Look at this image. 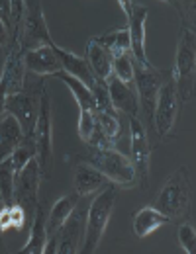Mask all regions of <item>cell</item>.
Here are the masks:
<instances>
[{
    "instance_id": "3957f363",
    "label": "cell",
    "mask_w": 196,
    "mask_h": 254,
    "mask_svg": "<svg viewBox=\"0 0 196 254\" xmlns=\"http://www.w3.org/2000/svg\"><path fill=\"white\" fill-rule=\"evenodd\" d=\"M93 201V195H81L75 209L71 211V215L65 219V223L57 229L55 235H51L45 243V251L43 253H81L83 241H85V231H87V213H89V205Z\"/></svg>"
},
{
    "instance_id": "7402d4cb",
    "label": "cell",
    "mask_w": 196,
    "mask_h": 254,
    "mask_svg": "<svg viewBox=\"0 0 196 254\" xmlns=\"http://www.w3.org/2000/svg\"><path fill=\"white\" fill-rule=\"evenodd\" d=\"M87 63L97 80H108V76L112 74V55L93 41H89L87 45Z\"/></svg>"
},
{
    "instance_id": "f1b7e54d",
    "label": "cell",
    "mask_w": 196,
    "mask_h": 254,
    "mask_svg": "<svg viewBox=\"0 0 196 254\" xmlns=\"http://www.w3.org/2000/svg\"><path fill=\"white\" fill-rule=\"evenodd\" d=\"M97 129V118H95V112H89V110H81V118H79V137L89 143L93 133Z\"/></svg>"
},
{
    "instance_id": "4dcf8cb0",
    "label": "cell",
    "mask_w": 196,
    "mask_h": 254,
    "mask_svg": "<svg viewBox=\"0 0 196 254\" xmlns=\"http://www.w3.org/2000/svg\"><path fill=\"white\" fill-rule=\"evenodd\" d=\"M10 20H12V2H0V22L6 28V32L10 33Z\"/></svg>"
},
{
    "instance_id": "8fae6325",
    "label": "cell",
    "mask_w": 196,
    "mask_h": 254,
    "mask_svg": "<svg viewBox=\"0 0 196 254\" xmlns=\"http://www.w3.org/2000/svg\"><path fill=\"white\" fill-rule=\"evenodd\" d=\"M120 6L124 8L128 16V32H130V53L133 61L139 66H153L147 59L145 51V22H147V8L141 4H135L130 0H120Z\"/></svg>"
},
{
    "instance_id": "30bf717a",
    "label": "cell",
    "mask_w": 196,
    "mask_h": 254,
    "mask_svg": "<svg viewBox=\"0 0 196 254\" xmlns=\"http://www.w3.org/2000/svg\"><path fill=\"white\" fill-rule=\"evenodd\" d=\"M51 35L45 24L41 2H24V24L20 35V53H28L41 45H47Z\"/></svg>"
},
{
    "instance_id": "9c48e42d",
    "label": "cell",
    "mask_w": 196,
    "mask_h": 254,
    "mask_svg": "<svg viewBox=\"0 0 196 254\" xmlns=\"http://www.w3.org/2000/svg\"><path fill=\"white\" fill-rule=\"evenodd\" d=\"M53 135H51V96L47 92V86L41 92L39 104V116L35 124V145H37V162L41 178H49L53 170Z\"/></svg>"
},
{
    "instance_id": "9a60e30c",
    "label": "cell",
    "mask_w": 196,
    "mask_h": 254,
    "mask_svg": "<svg viewBox=\"0 0 196 254\" xmlns=\"http://www.w3.org/2000/svg\"><path fill=\"white\" fill-rule=\"evenodd\" d=\"M22 59H24V68L28 74L47 76V74H55V72L63 70L59 57L55 55V51L49 45H41L37 49L24 53Z\"/></svg>"
},
{
    "instance_id": "6da1fadb",
    "label": "cell",
    "mask_w": 196,
    "mask_h": 254,
    "mask_svg": "<svg viewBox=\"0 0 196 254\" xmlns=\"http://www.w3.org/2000/svg\"><path fill=\"white\" fill-rule=\"evenodd\" d=\"M193 180L189 168L181 166L175 174L167 178L159 193L153 197L151 207H155L159 213L167 215L171 221H185L193 211Z\"/></svg>"
},
{
    "instance_id": "7a4b0ae2",
    "label": "cell",
    "mask_w": 196,
    "mask_h": 254,
    "mask_svg": "<svg viewBox=\"0 0 196 254\" xmlns=\"http://www.w3.org/2000/svg\"><path fill=\"white\" fill-rule=\"evenodd\" d=\"M45 80L30 78L26 74L24 84L18 92L8 96L6 100V114H12L22 127L24 137H35V124L39 116V104H41V92L45 88Z\"/></svg>"
},
{
    "instance_id": "1f68e13d",
    "label": "cell",
    "mask_w": 196,
    "mask_h": 254,
    "mask_svg": "<svg viewBox=\"0 0 196 254\" xmlns=\"http://www.w3.org/2000/svg\"><path fill=\"white\" fill-rule=\"evenodd\" d=\"M0 45H2V47H8V32H6V28L2 26V22H0Z\"/></svg>"
},
{
    "instance_id": "5bb4252c",
    "label": "cell",
    "mask_w": 196,
    "mask_h": 254,
    "mask_svg": "<svg viewBox=\"0 0 196 254\" xmlns=\"http://www.w3.org/2000/svg\"><path fill=\"white\" fill-rule=\"evenodd\" d=\"M106 84H108V94H110V102H112L114 110L128 118H139V102H137L133 84L122 82L114 74L108 76Z\"/></svg>"
},
{
    "instance_id": "836d02e7",
    "label": "cell",
    "mask_w": 196,
    "mask_h": 254,
    "mask_svg": "<svg viewBox=\"0 0 196 254\" xmlns=\"http://www.w3.org/2000/svg\"><path fill=\"white\" fill-rule=\"evenodd\" d=\"M0 205H2V201H0Z\"/></svg>"
},
{
    "instance_id": "5b68a950",
    "label": "cell",
    "mask_w": 196,
    "mask_h": 254,
    "mask_svg": "<svg viewBox=\"0 0 196 254\" xmlns=\"http://www.w3.org/2000/svg\"><path fill=\"white\" fill-rule=\"evenodd\" d=\"M118 190L114 184H106L104 190H100L97 197H93L87 213V231H85V241L81 247V253L89 254L98 249V243L104 235V229L108 225V219L112 215V207L116 201Z\"/></svg>"
},
{
    "instance_id": "ffe728a7",
    "label": "cell",
    "mask_w": 196,
    "mask_h": 254,
    "mask_svg": "<svg viewBox=\"0 0 196 254\" xmlns=\"http://www.w3.org/2000/svg\"><path fill=\"white\" fill-rule=\"evenodd\" d=\"M47 243V217H45V207L37 205L35 215H33V227L30 231L28 243L22 247L20 254H43Z\"/></svg>"
},
{
    "instance_id": "83f0119b",
    "label": "cell",
    "mask_w": 196,
    "mask_h": 254,
    "mask_svg": "<svg viewBox=\"0 0 196 254\" xmlns=\"http://www.w3.org/2000/svg\"><path fill=\"white\" fill-rule=\"evenodd\" d=\"M112 74L126 84H133V57L131 53H124L112 59Z\"/></svg>"
},
{
    "instance_id": "d6a6232c",
    "label": "cell",
    "mask_w": 196,
    "mask_h": 254,
    "mask_svg": "<svg viewBox=\"0 0 196 254\" xmlns=\"http://www.w3.org/2000/svg\"><path fill=\"white\" fill-rule=\"evenodd\" d=\"M2 237V235H0ZM0 253H4V243H2V239H0Z\"/></svg>"
},
{
    "instance_id": "ba28073f",
    "label": "cell",
    "mask_w": 196,
    "mask_h": 254,
    "mask_svg": "<svg viewBox=\"0 0 196 254\" xmlns=\"http://www.w3.org/2000/svg\"><path fill=\"white\" fill-rule=\"evenodd\" d=\"M169 70H157L155 66H139L133 61V86L137 88V102L141 110V124L153 129V110H155V100L157 92L163 84L165 76Z\"/></svg>"
},
{
    "instance_id": "603a6c76",
    "label": "cell",
    "mask_w": 196,
    "mask_h": 254,
    "mask_svg": "<svg viewBox=\"0 0 196 254\" xmlns=\"http://www.w3.org/2000/svg\"><path fill=\"white\" fill-rule=\"evenodd\" d=\"M79 197H81L79 193H71V195L59 197V199L53 203V207H51V211H49V217H47V239H49L51 235H55L57 229L65 223V219L71 215V211L75 209Z\"/></svg>"
},
{
    "instance_id": "d4e9b609",
    "label": "cell",
    "mask_w": 196,
    "mask_h": 254,
    "mask_svg": "<svg viewBox=\"0 0 196 254\" xmlns=\"http://www.w3.org/2000/svg\"><path fill=\"white\" fill-rule=\"evenodd\" d=\"M28 221V213L20 203H10L0 207V235L6 231H20Z\"/></svg>"
},
{
    "instance_id": "44dd1931",
    "label": "cell",
    "mask_w": 196,
    "mask_h": 254,
    "mask_svg": "<svg viewBox=\"0 0 196 254\" xmlns=\"http://www.w3.org/2000/svg\"><path fill=\"white\" fill-rule=\"evenodd\" d=\"M91 41L100 45L102 49H106V51L112 55V59L118 57V55L130 53V32H128V28L114 30V32H106V33H102V35L93 37Z\"/></svg>"
},
{
    "instance_id": "52a82bcc",
    "label": "cell",
    "mask_w": 196,
    "mask_h": 254,
    "mask_svg": "<svg viewBox=\"0 0 196 254\" xmlns=\"http://www.w3.org/2000/svg\"><path fill=\"white\" fill-rule=\"evenodd\" d=\"M179 112H181V100H179V92H177V84H175L173 72L169 70V74L165 76L163 84H161V88L157 92V100H155L153 133L159 135L161 139L175 135Z\"/></svg>"
},
{
    "instance_id": "4316f807",
    "label": "cell",
    "mask_w": 196,
    "mask_h": 254,
    "mask_svg": "<svg viewBox=\"0 0 196 254\" xmlns=\"http://www.w3.org/2000/svg\"><path fill=\"white\" fill-rule=\"evenodd\" d=\"M14 182H16V174L12 168V160L8 157L0 162V201L2 205L14 203Z\"/></svg>"
},
{
    "instance_id": "277c9868",
    "label": "cell",
    "mask_w": 196,
    "mask_h": 254,
    "mask_svg": "<svg viewBox=\"0 0 196 254\" xmlns=\"http://www.w3.org/2000/svg\"><path fill=\"white\" fill-rule=\"evenodd\" d=\"M173 78L177 84V92L181 104L193 102L195 98V76H196V35L195 28L183 26L179 37L177 55H175V70Z\"/></svg>"
},
{
    "instance_id": "4fadbf2b",
    "label": "cell",
    "mask_w": 196,
    "mask_h": 254,
    "mask_svg": "<svg viewBox=\"0 0 196 254\" xmlns=\"http://www.w3.org/2000/svg\"><path fill=\"white\" fill-rule=\"evenodd\" d=\"M39 178H41V172H39V162H37V157H35L18 172L16 182H14V201L20 203L26 209L28 219L35 215V209H37Z\"/></svg>"
},
{
    "instance_id": "cb8c5ba5",
    "label": "cell",
    "mask_w": 196,
    "mask_h": 254,
    "mask_svg": "<svg viewBox=\"0 0 196 254\" xmlns=\"http://www.w3.org/2000/svg\"><path fill=\"white\" fill-rule=\"evenodd\" d=\"M53 76H57L59 80H63L67 86H69V90L73 92V96H75V100H77V104H79V108H81V110L97 112V102H95V96H93L91 88H89L87 84H83L79 78H75V76L67 74L65 70H59V72H55Z\"/></svg>"
},
{
    "instance_id": "ac0fdd59",
    "label": "cell",
    "mask_w": 196,
    "mask_h": 254,
    "mask_svg": "<svg viewBox=\"0 0 196 254\" xmlns=\"http://www.w3.org/2000/svg\"><path fill=\"white\" fill-rule=\"evenodd\" d=\"M22 139L24 133L18 120L12 114H4L0 120V162L14 153V149L22 143Z\"/></svg>"
},
{
    "instance_id": "484cf974",
    "label": "cell",
    "mask_w": 196,
    "mask_h": 254,
    "mask_svg": "<svg viewBox=\"0 0 196 254\" xmlns=\"http://www.w3.org/2000/svg\"><path fill=\"white\" fill-rule=\"evenodd\" d=\"M37 157V145H35V137H24L22 143L14 149V153L10 155L12 160V168H14V174L18 176V172L30 162L32 159Z\"/></svg>"
},
{
    "instance_id": "2e32d148",
    "label": "cell",
    "mask_w": 196,
    "mask_h": 254,
    "mask_svg": "<svg viewBox=\"0 0 196 254\" xmlns=\"http://www.w3.org/2000/svg\"><path fill=\"white\" fill-rule=\"evenodd\" d=\"M53 51H55V55L59 57V61H61V66H63V70H65L67 74H71V76H75V78H79L83 84H87L89 88L95 84V74H93V70H91V66L87 63V59H83V57H79V55H75V53H71L69 49H61L53 39L47 43Z\"/></svg>"
},
{
    "instance_id": "d6986e66",
    "label": "cell",
    "mask_w": 196,
    "mask_h": 254,
    "mask_svg": "<svg viewBox=\"0 0 196 254\" xmlns=\"http://www.w3.org/2000/svg\"><path fill=\"white\" fill-rule=\"evenodd\" d=\"M169 223H171V219L167 215H163V213H159L155 207H151V205L149 207H141L133 215V233L139 239H145L153 231L161 229L163 225H169Z\"/></svg>"
},
{
    "instance_id": "7c38bea8",
    "label": "cell",
    "mask_w": 196,
    "mask_h": 254,
    "mask_svg": "<svg viewBox=\"0 0 196 254\" xmlns=\"http://www.w3.org/2000/svg\"><path fill=\"white\" fill-rule=\"evenodd\" d=\"M128 126H130V159L135 168V180L141 188H147L149 157H151L147 129L141 124L139 118H128Z\"/></svg>"
},
{
    "instance_id": "8992f818",
    "label": "cell",
    "mask_w": 196,
    "mask_h": 254,
    "mask_svg": "<svg viewBox=\"0 0 196 254\" xmlns=\"http://www.w3.org/2000/svg\"><path fill=\"white\" fill-rule=\"evenodd\" d=\"M81 160L93 164L106 180H110L114 184H120V186H135L137 184L131 159L124 153H118L114 149H102V151L95 149L91 155H85Z\"/></svg>"
},
{
    "instance_id": "f546056e",
    "label": "cell",
    "mask_w": 196,
    "mask_h": 254,
    "mask_svg": "<svg viewBox=\"0 0 196 254\" xmlns=\"http://www.w3.org/2000/svg\"><path fill=\"white\" fill-rule=\"evenodd\" d=\"M179 243L185 249V253H196V231L191 223H181L179 225Z\"/></svg>"
},
{
    "instance_id": "e0dca14e",
    "label": "cell",
    "mask_w": 196,
    "mask_h": 254,
    "mask_svg": "<svg viewBox=\"0 0 196 254\" xmlns=\"http://www.w3.org/2000/svg\"><path fill=\"white\" fill-rule=\"evenodd\" d=\"M106 186V178L97 168L85 160H79L75 168V193L79 195H93L97 190Z\"/></svg>"
}]
</instances>
